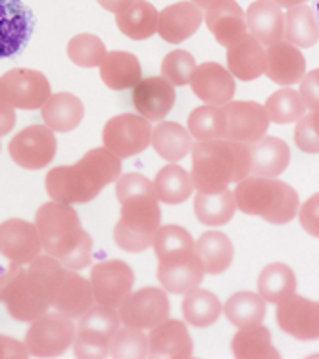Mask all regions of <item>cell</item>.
<instances>
[{
	"label": "cell",
	"mask_w": 319,
	"mask_h": 359,
	"mask_svg": "<svg viewBox=\"0 0 319 359\" xmlns=\"http://www.w3.org/2000/svg\"><path fill=\"white\" fill-rule=\"evenodd\" d=\"M121 160L108 148H93L74 165H58L46 173L45 184L54 202L87 204L102 192L106 184L118 181Z\"/></svg>",
	"instance_id": "cell-1"
},
{
	"label": "cell",
	"mask_w": 319,
	"mask_h": 359,
	"mask_svg": "<svg viewBox=\"0 0 319 359\" xmlns=\"http://www.w3.org/2000/svg\"><path fill=\"white\" fill-rule=\"evenodd\" d=\"M35 225L48 256L60 259L66 269H85L93 262V238L81 227L72 205L46 202L35 213Z\"/></svg>",
	"instance_id": "cell-2"
},
{
	"label": "cell",
	"mask_w": 319,
	"mask_h": 359,
	"mask_svg": "<svg viewBox=\"0 0 319 359\" xmlns=\"http://www.w3.org/2000/svg\"><path fill=\"white\" fill-rule=\"evenodd\" d=\"M250 175V148L229 139L198 140L193 147L194 189L214 194Z\"/></svg>",
	"instance_id": "cell-3"
},
{
	"label": "cell",
	"mask_w": 319,
	"mask_h": 359,
	"mask_svg": "<svg viewBox=\"0 0 319 359\" xmlns=\"http://www.w3.org/2000/svg\"><path fill=\"white\" fill-rule=\"evenodd\" d=\"M235 200L240 212L271 225H287L300 210L298 192L275 177H246L237 183Z\"/></svg>",
	"instance_id": "cell-4"
},
{
	"label": "cell",
	"mask_w": 319,
	"mask_h": 359,
	"mask_svg": "<svg viewBox=\"0 0 319 359\" xmlns=\"http://www.w3.org/2000/svg\"><path fill=\"white\" fill-rule=\"evenodd\" d=\"M162 212L158 198L152 196H137L121 204V213L116 229L114 241L119 248L139 254L152 246L156 231L160 229Z\"/></svg>",
	"instance_id": "cell-5"
},
{
	"label": "cell",
	"mask_w": 319,
	"mask_h": 359,
	"mask_svg": "<svg viewBox=\"0 0 319 359\" xmlns=\"http://www.w3.org/2000/svg\"><path fill=\"white\" fill-rule=\"evenodd\" d=\"M121 319L116 308L97 304L79 317L74 348L79 359H102L108 355L110 340L118 332Z\"/></svg>",
	"instance_id": "cell-6"
},
{
	"label": "cell",
	"mask_w": 319,
	"mask_h": 359,
	"mask_svg": "<svg viewBox=\"0 0 319 359\" xmlns=\"http://www.w3.org/2000/svg\"><path fill=\"white\" fill-rule=\"evenodd\" d=\"M77 329L72 323V317L64 313H43L35 321L25 334L27 352L33 358H58L74 344Z\"/></svg>",
	"instance_id": "cell-7"
},
{
	"label": "cell",
	"mask_w": 319,
	"mask_h": 359,
	"mask_svg": "<svg viewBox=\"0 0 319 359\" xmlns=\"http://www.w3.org/2000/svg\"><path fill=\"white\" fill-rule=\"evenodd\" d=\"M102 140L104 148L118 156L119 160L133 158L149 148L152 140V125L142 116L121 114L104 125Z\"/></svg>",
	"instance_id": "cell-8"
},
{
	"label": "cell",
	"mask_w": 319,
	"mask_h": 359,
	"mask_svg": "<svg viewBox=\"0 0 319 359\" xmlns=\"http://www.w3.org/2000/svg\"><path fill=\"white\" fill-rule=\"evenodd\" d=\"M118 309L121 323L133 329L152 330L170 319L168 292L156 286H147L137 292H131Z\"/></svg>",
	"instance_id": "cell-9"
},
{
	"label": "cell",
	"mask_w": 319,
	"mask_h": 359,
	"mask_svg": "<svg viewBox=\"0 0 319 359\" xmlns=\"http://www.w3.org/2000/svg\"><path fill=\"white\" fill-rule=\"evenodd\" d=\"M56 137L46 125H29L10 140L8 152L22 169L39 171L50 165L56 156Z\"/></svg>",
	"instance_id": "cell-10"
},
{
	"label": "cell",
	"mask_w": 319,
	"mask_h": 359,
	"mask_svg": "<svg viewBox=\"0 0 319 359\" xmlns=\"http://www.w3.org/2000/svg\"><path fill=\"white\" fill-rule=\"evenodd\" d=\"M6 100L18 110H39L50 98V83L45 75L29 67H14L0 77Z\"/></svg>",
	"instance_id": "cell-11"
},
{
	"label": "cell",
	"mask_w": 319,
	"mask_h": 359,
	"mask_svg": "<svg viewBox=\"0 0 319 359\" xmlns=\"http://www.w3.org/2000/svg\"><path fill=\"white\" fill-rule=\"evenodd\" d=\"M90 285L97 304L118 309L133 292L135 273L131 265L121 259H106L93 267Z\"/></svg>",
	"instance_id": "cell-12"
},
{
	"label": "cell",
	"mask_w": 319,
	"mask_h": 359,
	"mask_svg": "<svg viewBox=\"0 0 319 359\" xmlns=\"http://www.w3.org/2000/svg\"><path fill=\"white\" fill-rule=\"evenodd\" d=\"M35 31V15L22 0H0V60L18 56Z\"/></svg>",
	"instance_id": "cell-13"
},
{
	"label": "cell",
	"mask_w": 319,
	"mask_h": 359,
	"mask_svg": "<svg viewBox=\"0 0 319 359\" xmlns=\"http://www.w3.org/2000/svg\"><path fill=\"white\" fill-rule=\"evenodd\" d=\"M66 267L60 264V259L53 256H37L33 262L23 265L22 280L25 292L39 308L48 311L53 308L56 294L64 283Z\"/></svg>",
	"instance_id": "cell-14"
},
{
	"label": "cell",
	"mask_w": 319,
	"mask_h": 359,
	"mask_svg": "<svg viewBox=\"0 0 319 359\" xmlns=\"http://www.w3.org/2000/svg\"><path fill=\"white\" fill-rule=\"evenodd\" d=\"M223 111H225L223 139L252 144L266 135L267 127L271 125L266 108L258 102H250V100L227 102L223 104Z\"/></svg>",
	"instance_id": "cell-15"
},
{
	"label": "cell",
	"mask_w": 319,
	"mask_h": 359,
	"mask_svg": "<svg viewBox=\"0 0 319 359\" xmlns=\"http://www.w3.org/2000/svg\"><path fill=\"white\" fill-rule=\"evenodd\" d=\"M277 325L302 342L319 340V302L290 294L277 304Z\"/></svg>",
	"instance_id": "cell-16"
},
{
	"label": "cell",
	"mask_w": 319,
	"mask_h": 359,
	"mask_svg": "<svg viewBox=\"0 0 319 359\" xmlns=\"http://www.w3.org/2000/svg\"><path fill=\"white\" fill-rule=\"evenodd\" d=\"M43 252V241L35 223L8 219L0 223V254L18 264L27 265Z\"/></svg>",
	"instance_id": "cell-17"
},
{
	"label": "cell",
	"mask_w": 319,
	"mask_h": 359,
	"mask_svg": "<svg viewBox=\"0 0 319 359\" xmlns=\"http://www.w3.org/2000/svg\"><path fill=\"white\" fill-rule=\"evenodd\" d=\"M177 98L175 87L163 77H147L133 87V106L149 121H162Z\"/></svg>",
	"instance_id": "cell-18"
},
{
	"label": "cell",
	"mask_w": 319,
	"mask_h": 359,
	"mask_svg": "<svg viewBox=\"0 0 319 359\" xmlns=\"http://www.w3.org/2000/svg\"><path fill=\"white\" fill-rule=\"evenodd\" d=\"M191 88L204 104L223 106L235 95V77L215 62H204L196 66L191 77Z\"/></svg>",
	"instance_id": "cell-19"
},
{
	"label": "cell",
	"mask_w": 319,
	"mask_h": 359,
	"mask_svg": "<svg viewBox=\"0 0 319 359\" xmlns=\"http://www.w3.org/2000/svg\"><path fill=\"white\" fill-rule=\"evenodd\" d=\"M204 14L191 0L165 6L158 15V35L170 44L191 39L202 25Z\"/></svg>",
	"instance_id": "cell-20"
},
{
	"label": "cell",
	"mask_w": 319,
	"mask_h": 359,
	"mask_svg": "<svg viewBox=\"0 0 319 359\" xmlns=\"http://www.w3.org/2000/svg\"><path fill=\"white\" fill-rule=\"evenodd\" d=\"M22 271L23 264L12 262L8 271L0 273V302L6 306L8 313L14 317L15 321L31 323L46 311L39 308L27 296L22 280Z\"/></svg>",
	"instance_id": "cell-21"
},
{
	"label": "cell",
	"mask_w": 319,
	"mask_h": 359,
	"mask_svg": "<svg viewBox=\"0 0 319 359\" xmlns=\"http://www.w3.org/2000/svg\"><path fill=\"white\" fill-rule=\"evenodd\" d=\"M227 69L238 81H254L266 72V48L250 33H243L227 46Z\"/></svg>",
	"instance_id": "cell-22"
},
{
	"label": "cell",
	"mask_w": 319,
	"mask_h": 359,
	"mask_svg": "<svg viewBox=\"0 0 319 359\" xmlns=\"http://www.w3.org/2000/svg\"><path fill=\"white\" fill-rule=\"evenodd\" d=\"M264 74L283 87L297 85L306 75L304 54L298 46L287 43V41L271 44L266 50V72Z\"/></svg>",
	"instance_id": "cell-23"
},
{
	"label": "cell",
	"mask_w": 319,
	"mask_h": 359,
	"mask_svg": "<svg viewBox=\"0 0 319 359\" xmlns=\"http://www.w3.org/2000/svg\"><path fill=\"white\" fill-rule=\"evenodd\" d=\"M194 353L193 338L186 330V325L181 321L168 319L150 330L149 334V358L191 359Z\"/></svg>",
	"instance_id": "cell-24"
},
{
	"label": "cell",
	"mask_w": 319,
	"mask_h": 359,
	"mask_svg": "<svg viewBox=\"0 0 319 359\" xmlns=\"http://www.w3.org/2000/svg\"><path fill=\"white\" fill-rule=\"evenodd\" d=\"M204 20L217 44L225 48L243 33H248L245 10L238 6L237 0H215L212 6L206 8Z\"/></svg>",
	"instance_id": "cell-25"
},
{
	"label": "cell",
	"mask_w": 319,
	"mask_h": 359,
	"mask_svg": "<svg viewBox=\"0 0 319 359\" xmlns=\"http://www.w3.org/2000/svg\"><path fill=\"white\" fill-rule=\"evenodd\" d=\"M245 14L248 33L258 39L264 46H271L283 41L285 14L283 8L277 6L273 0H254Z\"/></svg>",
	"instance_id": "cell-26"
},
{
	"label": "cell",
	"mask_w": 319,
	"mask_h": 359,
	"mask_svg": "<svg viewBox=\"0 0 319 359\" xmlns=\"http://www.w3.org/2000/svg\"><path fill=\"white\" fill-rule=\"evenodd\" d=\"M250 148V173L256 177L281 175L290 163L289 144L279 137L264 135Z\"/></svg>",
	"instance_id": "cell-27"
},
{
	"label": "cell",
	"mask_w": 319,
	"mask_h": 359,
	"mask_svg": "<svg viewBox=\"0 0 319 359\" xmlns=\"http://www.w3.org/2000/svg\"><path fill=\"white\" fill-rule=\"evenodd\" d=\"M93 306H95V292H93L90 280L77 275L74 269H66L64 283L56 294L53 308L72 319H79Z\"/></svg>",
	"instance_id": "cell-28"
},
{
	"label": "cell",
	"mask_w": 319,
	"mask_h": 359,
	"mask_svg": "<svg viewBox=\"0 0 319 359\" xmlns=\"http://www.w3.org/2000/svg\"><path fill=\"white\" fill-rule=\"evenodd\" d=\"M100 79L111 90L133 88L142 79V69L139 58L131 52L111 50L106 54L100 64Z\"/></svg>",
	"instance_id": "cell-29"
},
{
	"label": "cell",
	"mask_w": 319,
	"mask_h": 359,
	"mask_svg": "<svg viewBox=\"0 0 319 359\" xmlns=\"http://www.w3.org/2000/svg\"><path fill=\"white\" fill-rule=\"evenodd\" d=\"M194 256L208 275H219L227 271L233 264L235 248L229 236L219 231H208L194 242Z\"/></svg>",
	"instance_id": "cell-30"
},
{
	"label": "cell",
	"mask_w": 319,
	"mask_h": 359,
	"mask_svg": "<svg viewBox=\"0 0 319 359\" xmlns=\"http://www.w3.org/2000/svg\"><path fill=\"white\" fill-rule=\"evenodd\" d=\"M43 110V121L54 133H69L79 127L85 116V106L72 93H56L50 95Z\"/></svg>",
	"instance_id": "cell-31"
},
{
	"label": "cell",
	"mask_w": 319,
	"mask_h": 359,
	"mask_svg": "<svg viewBox=\"0 0 319 359\" xmlns=\"http://www.w3.org/2000/svg\"><path fill=\"white\" fill-rule=\"evenodd\" d=\"M158 15L160 12L149 0H133L123 12L116 14V25L125 37L133 41H144L156 35Z\"/></svg>",
	"instance_id": "cell-32"
},
{
	"label": "cell",
	"mask_w": 319,
	"mask_h": 359,
	"mask_svg": "<svg viewBox=\"0 0 319 359\" xmlns=\"http://www.w3.org/2000/svg\"><path fill=\"white\" fill-rule=\"evenodd\" d=\"M204 275H206L204 267L196 256L170 265H158V280L163 286V290L171 294H185L201 286Z\"/></svg>",
	"instance_id": "cell-33"
},
{
	"label": "cell",
	"mask_w": 319,
	"mask_h": 359,
	"mask_svg": "<svg viewBox=\"0 0 319 359\" xmlns=\"http://www.w3.org/2000/svg\"><path fill=\"white\" fill-rule=\"evenodd\" d=\"M233 355L237 359H279L281 353L271 344V332L262 323L243 327L231 342Z\"/></svg>",
	"instance_id": "cell-34"
},
{
	"label": "cell",
	"mask_w": 319,
	"mask_h": 359,
	"mask_svg": "<svg viewBox=\"0 0 319 359\" xmlns=\"http://www.w3.org/2000/svg\"><path fill=\"white\" fill-rule=\"evenodd\" d=\"M150 144L163 160L175 163V161L183 160L193 150V137L183 125L175 123V121H162L152 129Z\"/></svg>",
	"instance_id": "cell-35"
},
{
	"label": "cell",
	"mask_w": 319,
	"mask_h": 359,
	"mask_svg": "<svg viewBox=\"0 0 319 359\" xmlns=\"http://www.w3.org/2000/svg\"><path fill=\"white\" fill-rule=\"evenodd\" d=\"M154 252L158 262L163 265L175 264L181 259L194 256V241L186 229L179 225H160L154 236Z\"/></svg>",
	"instance_id": "cell-36"
},
{
	"label": "cell",
	"mask_w": 319,
	"mask_h": 359,
	"mask_svg": "<svg viewBox=\"0 0 319 359\" xmlns=\"http://www.w3.org/2000/svg\"><path fill=\"white\" fill-rule=\"evenodd\" d=\"M235 212H237V200H235V192H231L229 189H223L214 194L198 192L194 198V213L198 221L208 227H222L229 223Z\"/></svg>",
	"instance_id": "cell-37"
},
{
	"label": "cell",
	"mask_w": 319,
	"mask_h": 359,
	"mask_svg": "<svg viewBox=\"0 0 319 359\" xmlns=\"http://www.w3.org/2000/svg\"><path fill=\"white\" fill-rule=\"evenodd\" d=\"M287 43L298 48H312L319 41V25L312 8L308 4L289 8L285 14V35Z\"/></svg>",
	"instance_id": "cell-38"
},
{
	"label": "cell",
	"mask_w": 319,
	"mask_h": 359,
	"mask_svg": "<svg viewBox=\"0 0 319 359\" xmlns=\"http://www.w3.org/2000/svg\"><path fill=\"white\" fill-rule=\"evenodd\" d=\"M158 200L163 204H183L191 198L194 191V183L191 173L177 163H170L158 171L154 179Z\"/></svg>",
	"instance_id": "cell-39"
},
{
	"label": "cell",
	"mask_w": 319,
	"mask_h": 359,
	"mask_svg": "<svg viewBox=\"0 0 319 359\" xmlns=\"http://www.w3.org/2000/svg\"><path fill=\"white\" fill-rule=\"evenodd\" d=\"M222 302L210 290H202L196 286L193 290L185 292L183 316H185V321L191 323L193 327H198V329L212 327L222 316Z\"/></svg>",
	"instance_id": "cell-40"
},
{
	"label": "cell",
	"mask_w": 319,
	"mask_h": 359,
	"mask_svg": "<svg viewBox=\"0 0 319 359\" xmlns=\"http://www.w3.org/2000/svg\"><path fill=\"white\" fill-rule=\"evenodd\" d=\"M258 292L269 304H279L287 296L297 292V277L289 265L269 264L260 273Z\"/></svg>",
	"instance_id": "cell-41"
},
{
	"label": "cell",
	"mask_w": 319,
	"mask_h": 359,
	"mask_svg": "<svg viewBox=\"0 0 319 359\" xmlns=\"http://www.w3.org/2000/svg\"><path fill=\"white\" fill-rule=\"evenodd\" d=\"M225 317L235 327H250L264 321L266 317V300L256 292H237L231 296L227 304L223 306Z\"/></svg>",
	"instance_id": "cell-42"
},
{
	"label": "cell",
	"mask_w": 319,
	"mask_h": 359,
	"mask_svg": "<svg viewBox=\"0 0 319 359\" xmlns=\"http://www.w3.org/2000/svg\"><path fill=\"white\" fill-rule=\"evenodd\" d=\"M267 118L271 123H294L306 114V106L298 90L290 87H283L269 96L264 104Z\"/></svg>",
	"instance_id": "cell-43"
},
{
	"label": "cell",
	"mask_w": 319,
	"mask_h": 359,
	"mask_svg": "<svg viewBox=\"0 0 319 359\" xmlns=\"http://www.w3.org/2000/svg\"><path fill=\"white\" fill-rule=\"evenodd\" d=\"M189 133L193 139L212 140L223 139L225 135V111L223 106L204 104L191 111L189 116Z\"/></svg>",
	"instance_id": "cell-44"
},
{
	"label": "cell",
	"mask_w": 319,
	"mask_h": 359,
	"mask_svg": "<svg viewBox=\"0 0 319 359\" xmlns=\"http://www.w3.org/2000/svg\"><path fill=\"white\" fill-rule=\"evenodd\" d=\"M108 355L114 359H144L149 358V337L144 330L123 327L118 329L110 340Z\"/></svg>",
	"instance_id": "cell-45"
},
{
	"label": "cell",
	"mask_w": 319,
	"mask_h": 359,
	"mask_svg": "<svg viewBox=\"0 0 319 359\" xmlns=\"http://www.w3.org/2000/svg\"><path fill=\"white\" fill-rule=\"evenodd\" d=\"M106 54L108 50H106L102 39H98L93 33L75 35L67 43V58L79 67H100Z\"/></svg>",
	"instance_id": "cell-46"
},
{
	"label": "cell",
	"mask_w": 319,
	"mask_h": 359,
	"mask_svg": "<svg viewBox=\"0 0 319 359\" xmlns=\"http://www.w3.org/2000/svg\"><path fill=\"white\" fill-rule=\"evenodd\" d=\"M194 69H196V60L186 50H171L162 60V77L170 81L173 87L189 85Z\"/></svg>",
	"instance_id": "cell-47"
},
{
	"label": "cell",
	"mask_w": 319,
	"mask_h": 359,
	"mask_svg": "<svg viewBox=\"0 0 319 359\" xmlns=\"http://www.w3.org/2000/svg\"><path fill=\"white\" fill-rule=\"evenodd\" d=\"M294 142L306 154H319V111H310L298 119L294 127Z\"/></svg>",
	"instance_id": "cell-48"
},
{
	"label": "cell",
	"mask_w": 319,
	"mask_h": 359,
	"mask_svg": "<svg viewBox=\"0 0 319 359\" xmlns=\"http://www.w3.org/2000/svg\"><path fill=\"white\" fill-rule=\"evenodd\" d=\"M116 196H118L119 204H123L129 198H137V196L158 198L154 183L141 173H127V175L119 177L118 184H116Z\"/></svg>",
	"instance_id": "cell-49"
},
{
	"label": "cell",
	"mask_w": 319,
	"mask_h": 359,
	"mask_svg": "<svg viewBox=\"0 0 319 359\" xmlns=\"http://www.w3.org/2000/svg\"><path fill=\"white\" fill-rule=\"evenodd\" d=\"M298 219L300 225L310 236L319 238V192L306 200L298 210Z\"/></svg>",
	"instance_id": "cell-50"
},
{
	"label": "cell",
	"mask_w": 319,
	"mask_h": 359,
	"mask_svg": "<svg viewBox=\"0 0 319 359\" xmlns=\"http://www.w3.org/2000/svg\"><path fill=\"white\" fill-rule=\"evenodd\" d=\"M298 95L302 98L306 110L319 111V69H312L302 77Z\"/></svg>",
	"instance_id": "cell-51"
},
{
	"label": "cell",
	"mask_w": 319,
	"mask_h": 359,
	"mask_svg": "<svg viewBox=\"0 0 319 359\" xmlns=\"http://www.w3.org/2000/svg\"><path fill=\"white\" fill-rule=\"evenodd\" d=\"M29 358L27 346L18 342L15 338L0 334V359H25Z\"/></svg>",
	"instance_id": "cell-52"
},
{
	"label": "cell",
	"mask_w": 319,
	"mask_h": 359,
	"mask_svg": "<svg viewBox=\"0 0 319 359\" xmlns=\"http://www.w3.org/2000/svg\"><path fill=\"white\" fill-rule=\"evenodd\" d=\"M15 125V108L12 104L8 102L6 96L2 93L0 87V137L8 135V133L14 129Z\"/></svg>",
	"instance_id": "cell-53"
},
{
	"label": "cell",
	"mask_w": 319,
	"mask_h": 359,
	"mask_svg": "<svg viewBox=\"0 0 319 359\" xmlns=\"http://www.w3.org/2000/svg\"><path fill=\"white\" fill-rule=\"evenodd\" d=\"M100 6L111 12V14H119V12H123L133 0H97Z\"/></svg>",
	"instance_id": "cell-54"
},
{
	"label": "cell",
	"mask_w": 319,
	"mask_h": 359,
	"mask_svg": "<svg viewBox=\"0 0 319 359\" xmlns=\"http://www.w3.org/2000/svg\"><path fill=\"white\" fill-rule=\"evenodd\" d=\"M275 4L279 8H285V10H289V8L300 6V4H306V0H273Z\"/></svg>",
	"instance_id": "cell-55"
},
{
	"label": "cell",
	"mask_w": 319,
	"mask_h": 359,
	"mask_svg": "<svg viewBox=\"0 0 319 359\" xmlns=\"http://www.w3.org/2000/svg\"><path fill=\"white\" fill-rule=\"evenodd\" d=\"M193 4H196V6L201 8V10H206V8H210L212 4H214L215 0H191Z\"/></svg>",
	"instance_id": "cell-56"
},
{
	"label": "cell",
	"mask_w": 319,
	"mask_h": 359,
	"mask_svg": "<svg viewBox=\"0 0 319 359\" xmlns=\"http://www.w3.org/2000/svg\"><path fill=\"white\" fill-rule=\"evenodd\" d=\"M312 12L315 15V20H318V25H319V0H312Z\"/></svg>",
	"instance_id": "cell-57"
},
{
	"label": "cell",
	"mask_w": 319,
	"mask_h": 359,
	"mask_svg": "<svg viewBox=\"0 0 319 359\" xmlns=\"http://www.w3.org/2000/svg\"><path fill=\"white\" fill-rule=\"evenodd\" d=\"M318 69H319V67H318Z\"/></svg>",
	"instance_id": "cell-58"
}]
</instances>
